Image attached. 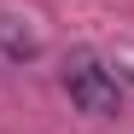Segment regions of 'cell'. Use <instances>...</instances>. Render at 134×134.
Segmentation results:
<instances>
[{
  "instance_id": "1",
  "label": "cell",
  "mask_w": 134,
  "mask_h": 134,
  "mask_svg": "<svg viewBox=\"0 0 134 134\" xmlns=\"http://www.w3.org/2000/svg\"><path fill=\"white\" fill-rule=\"evenodd\" d=\"M64 87H70V99L87 111V117H117V76L105 70V64H93V58H76L70 70H64Z\"/></svg>"
}]
</instances>
